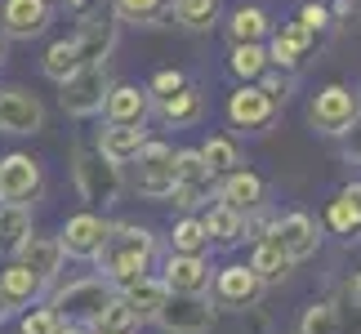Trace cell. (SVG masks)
Segmentation results:
<instances>
[{"label": "cell", "instance_id": "6da1fadb", "mask_svg": "<svg viewBox=\"0 0 361 334\" xmlns=\"http://www.w3.org/2000/svg\"><path fill=\"white\" fill-rule=\"evenodd\" d=\"M157 236H152L147 228H138V223H112V232H107V245L99 249V272L112 281L116 290L138 281V276H147L152 268H157Z\"/></svg>", "mask_w": 361, "mask_h": 334}, {"label": "cell", "instance_id": "7a4b0ae2", "mask_svg": "<svg viewBox=\"0 0 361 334\" xmlns=\"http://www.w3.org/2000/svg\"><path fill=\"white\" fill-rule=\"evenodd\" d=\"M112 299H116V285L107 281L103 272H94V276H76V281L59 285L49 295V308L59 312L63 321H72V326H94Z\"/></svg>", "mask_w": 361, "mask_h": 334}, {"label": "cell", "instance_id": "3957f363", "mask_svg": "<svg viewBox=\"0 0 361 334\" xmlns=\"http://www.w3.org/2000/svg\"><path fill=\"white\" fill-rule=\"evenodd\" d=\"M72 174H76V192L90 210H112L125 192V178H121V165L103 161L99 147H76L72 151Z\"/></svg>", "mask_w": 361, "mask_h": 334}, {"label": "cell", "instance_id": "277c9868", "mask_svg": "<svg viewBox=\"0 0 361 334\" xmlns=\"http://www.w3.org/2000/svg\"><path fill=\"white\" fill-rule=\"evenodd\" d=\"M112 89V72L107 63H80L67 80H59V103L72 120H90L103 111V99Z\"/></svg>", "mask_w": 361, "mask_h": 334}, {"label": "cell", "instance_id": "5b68a950", "mask_svg": "<svg viewBox=\"0 0 361 334\" xmlns=\"http://www.w3.org/2000/svg\"><path fill=\"white\" fill-rule=\"evenodd\" d=\"M357 120H361V99H357L353 85H339V80H335V85H326V89L312 94V103H308V125H312L317 134H326V138L353 134Z\"/></svg>", "mask_w": 361, "mask_h": 334}, {"label": "cell", "instance_id": "8992f818", "mask_svg": "<svg viewBox=\"0 0 361 334\" xmlns=\"http://www.w3.org/2000/svg\"><path fill=\"white\" fill-rule=\"evenodd\" d=\"M214 183H219V174L201 161L197 147L174 151V192H170V201H174L183 214H197L201 205L214 197Z\"/></svg>", "mask_w": 361, "mask_h": 334}, {"label": "cell", "instance_id": "52a82bcc", "mask_svg": "<svg viewBox=\"0 0 361 334\" xmlns=\"http://www.w3.org/2000/svg\"><path fill=\"white\" fill-rule=\"evenodd\" d=\"M134 187L143 201H170L174 192V147L165 138H147L143 151L134 156Z\"/></svg>", "mask_w": 361, "mask_h": 334}, {"label": "cell", "instance_id": "ba28073f", "mask_svg": "<svg viewBox=\"0 0 361 334\" xmlns=\"http://www.w3.org/2000/svg\"><path fill=\"white\" fill-rule=\"evenodd\" d=\"M152 321L165 334H210L219 321V308L205 295H165Z\"/></svg>", "mask_w": 361, "mask_h": 334}, {"label": "cell", "instance_id": "9c48e42d", "mask_svg": "<svg viewBox=\"0 0 361 334\" xmlns=\"http://www.w3.org/2000/svg\"><path fill=\"white\" fill-rule=\"evenodd\" d=\"M263 290L268 285L259 281V272L250 263H228V268H219L210 276V303L228 308V312H250L263 299Z\"/></svg>", "mask_w": 361, "mask_h": 334}, {"label": "cell", "instance_id": "30bf717a", "mask_svg": "<svg viewBox=\"0 0 361 334\" xmlns=\"http://www.w3.org/2000/svg\"><path fill=\"white\" fill-rule=\"evenodd\" d=\"M276 116H281V107L259 89V80H241V85L228 94V120H232V130H241V134H268L272 125H276Z\"/></svg>", "mask_w": 361, "mask_h": 334}, {"label": "cell", "instance_id": "8fae6325", "mask_svg": "<svg viewBox=\"0 0 361 334\" xmlns=\"http://www.w3.org/2000/svg\"><path fill=\"white\" fill-rule=\"evenodd\" d=\"M107 232H112V223H107L99 210L72 214V218L59 228V249H63V259L94 263V259H99V249L107 245Z\"/></svg>", "mask_w": 361, "mask_h": 334}, {"label": "cell", "instance_id": "7c38bea8", "mask_svg": "<svg viewBox=\"0 0 361 334\" xmlns=\"http://www.w3.org/2000/svg\"><path fill=\"white\" fill-rule=\"evenodd\" d=\"M45 130V103L27 85H0V134L27 138Z\"/></svg>", "mask_w": 361, "mask_h": 334}, {"label": "cell", "instance_id": "4fadbf2b", "mask_svg": "<svg viewBox=\"0 0 361 334\" xmlns=\"http://www.w3.org/2000/svg\"><path fill=\"white\" fill-rule=\"evenodd\" d=\"M40 187H45V174H40L36 156H27V151L0 156V201L5 205H32Z\"/></svg>", "mask_w": 361, "mask_h": 334}, {"label": "cell", "instance_id": "5bb4252c", "mask_svg": "<svg viewBox=\"0 0 361 334\" xmlns=\"http://www.w3.org/2000/svg\"><path fill=\"white\" fill-rule=\"evenodd\" d=\"M54 23L49 0H0V36L5 40H36Z\"/></svg>", "mask_w": 361, "mask_h": 334}, {"label": "cell", "instance_id": "9a60e30c", "mask_svg": "<svg viewBox=\"0 0 361 334\" xmlns=\"http://www.w3.org/2000/svg\"><path fill=\"white\" fill-rule=\"evenodd\" d=\"M161 281H165V290L170 295H210V276H214V268H210V259L205 254H165L161 259Z\"/></svg>", "mask_w": 361, "mask_h": 334}, {"label": "cell", "instance_id": "2e32d148", "mask_svg": "<svg viewBox=\"0 0 361 334\" xmlns=\"http://www.w3.org/2000/svg\"><path fill=\"white\" fill-rule=\"evenodd\" d=\"M272 236L281 241V249L290 254V263H303L322 249V223H317L308 210H290L272 223Z\"/></svg>", "mask_w": 361, "mask_h": 334}, {"label": "cell", "instance_id": "e0dca14e", "mask_svg": "<svg viewBox=\"0 0 361 334\" xmlns=\"http://www.w3.org/2000/svg\"><path fill=\"white\" fill-rule=\"evenodd\" d=\"M317 40H322V36H312L308 27H299L295 18H290V23L276 27V32H268V40H263V45H268V63H272V67H281V72H299Z\"/></svg>", "mask_w": 361, "mask_h": 334}, {"label": "cell", "instance_id": "ac0fdd59", "mask_svg": "<svg viewBox=\"0 0 361 334\" xmlns=\"http://www.w3.org/2000/svg\"><path fill=\"white\" fill-rule=\"evenodd\" d=\"M214 201H224L228 210H237V214H250V210H259V205H268V187H263V178L255 170H232V174H219Z\"/></svg>", "mask_w": 361, "mask_h": 334}, {"label": "cell", "instance_id": "d6986e66", "mask_svg": "<svg viewBox=\"0 0 361 334\" xmlns=\"http://www.w3.org/2000/svg\"><path fill=\"white\" fill-rule=\"evenodd\" d=\"M99 116H107V125H147V116H152V94L143 85L112 80V89H107Z\"/></svg>", "mask_w": 361, "mask_h": 334}, {"label": "cell", "instance_id": "ffe728a7", "mask_svg": "<svg viewBox=\"0 0 361 334\" xmlns=\"http://www.w3.org/2000/svg\"><path fill=\"white\" fill-rule=\"evenodd\" d=\"M152 111L170 125V130H192V125L205 120V94L192 85H178L174 94H161V99H152Z\"/></svg>", "mask_w": 361, "mask_h": 334}, {"label": "cell", "instance_id": "44dd1931", "mask_svg": "<svg viewBox=\"0 0 361 334\" xmlns=\"http://www.w3.org/2000/svg\"><path fill=\"white\" fill-rule=\"evenodd\" d=\"M143 143H147V125H103L99 138H94L99 156L112 161V165H134Z\"/></svg>", "mask_w": 361, "mask_h": 334}, {"label": "cell", "instance_id": "7402d4cb", "mask_svg": "<svg viewBox=\"0 0 361 334\" xmlns=\"http://www.w3.org/2000/svg\"><path fill=\"white\" fill-rule=\"evenodd\" d=\"M326 228L339 236V241H357L361 236V183L339 187L326 205Z\"/></svg>", "mask_w": 361, "mask_h": 334}, {"label": "cell", "instance_id": "603a6c76", "mask_svg": "<svg viewBox=\"0 0 361 334\" xmlns=\"http://www.w3.org/2000/svg\"><path fill=\"white\" fill-rule=\"evenodd\" d=\"M116 32H121V23H116L107 9L99 13V18L80 23V32H76L80 63H107V58H112V49H116Z\"/></svg>", "mask_w": 361, "mask_h": 334}, {"label": "cell", "instance_id": "cb8c5ba5", "mask_svg": "<svg viewBox=\"0 0 361 334\" xmlns=\"http://www.w3.org/2000/svg\"><path fill=\"white\" fill-rule=\"evenodd\" d=\"M13 259H18L23 268H32V272H36L45 285H54V281H59V272H63V249H59V236H36V232H32Z\"/></svg>", "mask_w": 361, "mask_h": 334}, {"label": "cell", "instance_id": "d4e9b609", "mask_svg": "<svg viewBox=\"0 0 361 334\" xmlns=\"http://www.w3.org/2000/svg\"><path fill=\"white\" fill-rule=\"evenodd\" d=\"M255 249H250V268L259 272V281L263 285H276V281H286L290 272H295V263H290V254L281 249V241L268 232V236H259V241H250Z\"/></svg>", "mask_w": 361, "mask_h": 334}, {"label": "cell", "instance_id": "484cf974", "mask_svg": "<svg viewBox=\"0 0 361 334\" xmlns=\"http://www.w3.org/2000/svg\"><path fill=\"white\" fill-rule=\"evenodd\" d=\"M165 295H170V290H165V281H161L157 272L138 276V281H130V285H121V299L138 312V321H143V326L152 321V316H157V308L165 303Z\"/></svg>", "mask_w": 361, "mask_h": 334}, {"label": "cell", "instance_id": "4316f807", "mask_svg": "<svg viewBox=\"0 0 361 334\" xmlns=\"http://www.w3.org/2000/svg\"><path fill=\"white\" fill-rule=\"evenodd\" d=\"M40 290H45V281H40L32 268H23L18 259L5 263V272H0V295H5L13 308H27V303H36Z\"/></svg>", "mask_w": 361, "mask_h": 334}, {"label": "cell", "instance_id": "83f0119b", "mask_svg": "<svg viewBox=\"0 0 361 334\" xmlns=\"http://www.w3.org/2000/svg\"><path fill=\"white\" fill-rule=\"evenodd\" d=\"M170 18L183 32H214L224 18V0H170Z\"/></svg>", "mask_w": 361, "mask_h": 334}, {"label": "cell", "instance_id": "f1b7e54d", "mask_svg": "<svg viewBox=\"0 0 361 334\" xmlns=\"http://www.w3.org/2000/svg\"><path fill=\"white\" fill-rule=\"evenodd\" d=\"M27 236H32V205H5L0 201V254L13 259Z\"/></svg>", "mask_w": 361, "mask_h": 334}, {"label": "cell", "instance_id": "f546056e", "mask_svg": "<svg viewBox=\"0 0 361 334\" xmlns=\"http://www.w3.org/2000/svg\"><path fill=\"white\" fill-rule=\"evenodd\" d=\"M228 67H232V76H237V80H259L272 67L268 63V45H263V40H232Z\"/></svg>", "mask_w": 361, "mask_h": 334}, {"label": "cell", "instance_id": "4dcf8cb0", "mask_svg": "<svg viewBox=\"0 0 361 334\" xmlns=\"http://www.w3.org/2000/svg\"><path fill=\"white\" fill-rule=\"evenodd\" d=\"M201 228H205V236H210V245H224V249L241 245V214L228 210L224 201H214L210 210L201 214Z\"/></svg>", "mask_w": 361, "mask_h": 334}, {"label": "cell", "instance_id": "1f68e13d", "mask_svg": "<svg viewBox=\"0 0 361 334\" xmlns=\"http://www.w3.org/2000/svg\"><path fill=\"white\" fill-rule=\"evenodd\" d=\"M112 18L134 27H157L161 18H170V0H112Z\"/></svg>", "mask_w": 361, "mask_h": 334}, {"label": "cell", "instance_id": "d6a6232c", "mask_svg": "<svg viewBox=\"0 0 361 334\" xmlns=\"http://www.w3.org/2000/svg\"><path fill=\"white\" fill-rule=\"evenodd\" d=\"M268 32H272V18H268V9H259V5H241V9L228 13V36L232 40H268Z\"/></svg>", "mask_w": 361, "mask_h": 334}, {"label": "cell", "instance_id": "836d02e7", "mask_svg": "<svg viewBox=\"0 0 361 334\" xmlns=\"http://www.w3.org/2000/svg\"><path fill=\"white\" fill-rule=\"evenodd\" d=\"M197 151H201V161L210 165L214 174H232V170H241V147H237V138H232V134H210Z\"/></svg>", "mask_w": 361, "mask_h": 334}, {"label": "cell", "instance_id": "e575fe53", "mask_svg": "<svg viewBox=\"0 0 361 334\" xmlns=\"http://www.w3.org/2000/svg\"><path fill=\"white\" fill-rule=\"evenodd\" d=\"M170 249L174 254H205V249H210V236H205V228H201V214H183L174 223Z\"/></svg>", "mask_w": 361, "mask_h": 334}, {"label": "cell", "instance_id": "d590c367", "mask_svg": "<svg viewBox=\"0 0 361 334\" xmlns=\"http://www.w3.org/2000/svg\"><path fill=\"white\" fill-rule=\"evenodd\" d=\"M45 76L49 80H67L80 67V45H76V36H67V40H54V45L45 49Z\"/></svg>", "mask_w": 361, "mask_h": 334}, {"label": "cell", "instance_id": "8d00e7d4", "mask_svg": "<svg viewBox=\"0 0 361 334\" xmlns=\"http://www.w3.org/2000/svg\"><path fill=\"white\" fill-rule=\"evenodd\" d=\"M138 326H143V321H138V312L121 299V290H116V299L107 303L103 316H99V321H94L90 330H103V334H138Z\"/></svg>", "mask_w": 361, "mask_h": 334}, {"label": "cell", "instance_id": "74e56055", "mask_svg": "<svg viewBox=\"0 0 361 334\" xmlns=\"http://www.w3.org/2000/svg\"><path fill=\"white\" fill-rule=\"evenodd\" d=\"M63 316L49 308V303H27V312L18 316V334H59Z\"/></svg>", "mask_w": 361, "mask_h": 334}, {"label": "cell", "instance_id": "f35d334b", "mask_svg": "<svg viewBox=\"0 0 361 334\" xmlns=\"http://www.w3.org/2000/svg\"><path fill=\"white\" fill-rule=\"evenodd\" d=\"M299 334H339V308L335 303H312L299 321Z\"/></svg>", "mask_w": 361, "mask_h": 334}, {"label": "cell", "instance_id": "ab89813d", "mask_svg": "<svg viewBox=\"0 0 361 334\" xmlns=\"http://www.w3.org/2000/svg\"><path fill=\"white\" fill-rule=\"evenodd\" d=\"M295 23H299V27H308L312 36H322V32H330V27H335V13H330L326 0H303L299 13H295Z\"/></svg>", "mask_w": 361, "mask_h": 334}, {"label": "cell", "instance_id": "60d3db41", "mask_svg": "<svg viewBox=\"0 0 361 334\" xmlns=\"http://www.w3.org/2000/svg\"><path fill=\"white\" fill-rule=\"evenodd\" d=\"M259 89L268 94V99H272L276 107H281V103L290 99V94H295V72H281V67H268V72L259 76Z\"/></svg>", "mask_w": 361, "mask_h": 334}, {"label": "cell", "instance_id": "b9f144b4", "mask_svg": "<svg viewBox=\"0 0 361 334\" xmlns=\"http://www.w3.org/2000/svg\"><path fill=\"white\" fill-rule=\"evenodd\" d=\"M178 85H188V76L178 72V67H161V72H152L147 94H152V99H161V94H174Z\"/></svg>", "mask_w": 361, "mask_h": 334}, {"label": "cell", "instance_id": "7bdbcfd3", "mask_svg": "<svg viewBox=\"0 0 361 334\" xmlns=\"http://www.w3.org/2000/svg\"><path fill=\"white\" fill-rule=\"evenodd\" d=\"M59 9L67 13V23H90V18H99L103 13V0H59Z\"/></svg>", "mask_w": 361, "mask_h": 334}, {"label": "cell", "instance_id": "ee69618b", "mask_svg": "<svg viewBox=\"0 0 361 334\" xmlns=\"http://www.w3.org/2000/svg\"><path fill=\"white\" fill-rule=\"evenodd\" d=\"M9 316H13V303H9L5 295H0V326H5V321H9Z\"/></svg>", "mask_w": 361, "mask_h": 334}, {"label": "cell", "instance_id": "f6af8a7d", "mask_svg": "<svg viewBox=\"0 0 361 334\" xmlns=\"http://www.w3.org/2000/svg\"><path fill=\"white\" fill-rule=\"evenodd\" d=\"M59 334H94V330H90V326H72V321H63Z\"/></svg>", "mask_w": 361, "mask_h": 334}, {"label": "cell", "instance_id": "bcb514c9", "mask_svg": "<svg viewBox=\"0 0 361 334\" xmlns=\"http://www.w3.org/2000/svg\"><path fill=\"white\" fill-rule=\"evenodd\" d=\"M353 308H361V272L353 276Z\"/></svg>", "mask_w": 361, "mask_h": 334}, {"label": "cell", "instance_id": "7dc6e473", "mask_svg": "<svg viewBox=\"0 0 361 334\" xmlns=\"http://www.w3.org/2000/svg\"><path fill=\"white\" fill-rule=\"evenodd\" d=\"M5 58H9V45H5V36H0V67H5Z\"/></svg>", "mask_w": 361, "mask_h": 334}, {"label": "cell", "instance_id": "c3c4849f", "mask_svg": "<svg viewBox=\"0 0 361 334\" xmlns=\"http://www.w3.org/2000/svg\"><path fill=\"white\" fill-rule=\"evenodd\" d=\"M94 334H103V330H94Z\"/></svg>", "mask_w": 361, "mask_h": 334}, {"label": "cell", "instance_id": "681fc988", "mask_svg": "<svg viewBox=\"0 0 361 334\" xmlns=\"http://www.w3.org/2000/svg\"><path fill=\"white\" fill-rule=\"evenodd\" d=\"M357 99H361V89H357Z\"/></svg>", "mask_w": 361, "mask_h": 334}]
</instances>
